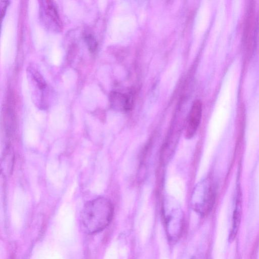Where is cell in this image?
Returning <instances> with one entry per match:
<instances>
[{"mask_svg": "<svg viewBox=\"0 0 259 259\" xmlns=\"http://www.w3.org/2000/svg\"><path fill=\"white\" fill-rule=\"evenodd\" d=\"M113 206L107 198L99 197L88 201L81 213V222L86 232L94 234L105 229L110 223Z\"/></svg>", "mask_w": 259, "mask_h": 259, "instance_id": "cell-1", "label": "cell"}, {"mask_svg": "<svg viewBox=\"0 0 259 259\" xmlns=\"http://www.w3.org/2000/svg\"><path fill=\"white\" fill-rule=\"evenodd\" d=\"M215 197L212 183L208 178L204 179L194 188L191 198V206L200 214L206 215L213 207Z\"/></svg>", "mask_w": 259, "mask_h": 259, "instance_id": "cell-2", "label": "cell"}, {"mask_svg": "<svg viewBox=\"0 0 259 259\" xmlns=\"http://www.w3.org/2000/svg\"><path fill=\"white\" fill-rule=\"evenodd\" d=\"M163 213L166 234L171 242L177 241L180 237L184 226V214L180 206L172 200L163 204Z\"/></svg>", "mask_w": 259, "mask_h": 259, "instance_id": "cell-3", "label": "cell"}, {"mask_svg": "<svg viewBox=\"0 0 259 259\" xmlns=\"http://www.w3.org/2000/svg\"><path fill=\"white\" fill-rule=\"evenodd\" d=\"M255 31V18L254 10L250 5L247 10L244 28V44L247 57H249L252 52Z\"/></svg>", "mask_w": 259, "mask_h": 259, "instance_id": "cell-4", "label": "cell"}, {"mask_svg": "<svg viewBox=\"0 0 259 259\" xmlns=\"http://www.w3.org/2000/svg\"><path fill=\"white\" fill-rule=\"evenodd\" d=\"M201 115V102L199 100H196L192 106L186 125L185 136L187 138H191L196 133L200 124Z\"/></svg>", "mask_w": 259, "mask_h": 259, "instance_id": "cell-5", "label": "cell"}, {"mask_svg": "<svg viewBox=\"0 0 259 259\" xmlns=\"http://www.w3.org/2000/svg\"><path fill=\"white\" fill-rule=\"evenodd\" d=\"M111 105L115 109L126 111L131 109L133 99L131 96L118 92H112L110 94Z\"/></svg>", "mask_w": 259, "mask_h": 259, "instance_id": "cell-6", "label": "cell"}, {"mask_svg": "<svg viewBox=\"0 0 259 259\" xmlns=\"http://www.w3.org/2000/svg\"><path fill=\"white\" fill-rule=\"evenodd\" d=\"M241 204L239 198L236 203L235 208L233 213L232 228L229 236V241L231 242L235 238L239 228L241 219Z\"/></svg>", "mask_w": 259, "mask_h": 259, "instance_id": "cell-7", "label": "cell"}, {"mask_svg": "<svg viewBox=\"0 0 259 259\" xmlns=\"http://www.w3.org/2000/svg\"><path fill=\"white\" fill-rule=\"evenodd\" d=\"M46 14L56 25L61 26V21L58 13L57 9L53 2L47 1L46 2Z\"/></svg>", "mask_w": 259, "mask_h": 259, "instance_id": "cell-8", "label": "cell"}, {"mask_svg": "<svg viewBox=\"0 0 259 259\" xmlns=\"http://www.w3.org/2000/svg\"><path fill=\"white\" fill-rule=\"evenodd\" d=\"M85 40L91 52H94L97 48L98 44L94 36L91 34L85 36Z\"/></svg>", "mask_w": 259, "mask_h": 259, "instance_id": "cell-9", "label": "cell"}, {"mask_svg": "<svg viewBox=\"0 0 259 259\" xmlns=\"http://www.w3.org/2000/svg\"><path fill=\"white\" fill-rule=\"evenodd\" d=\"M8 4V1H1V19H3V17H4L5 15V13L6 10V8L7 7Z\"/></svg>", "mask_w": 259, "mask_h": 259, "instance_id": "cell-10", "label": "cell"}]
</instances>
